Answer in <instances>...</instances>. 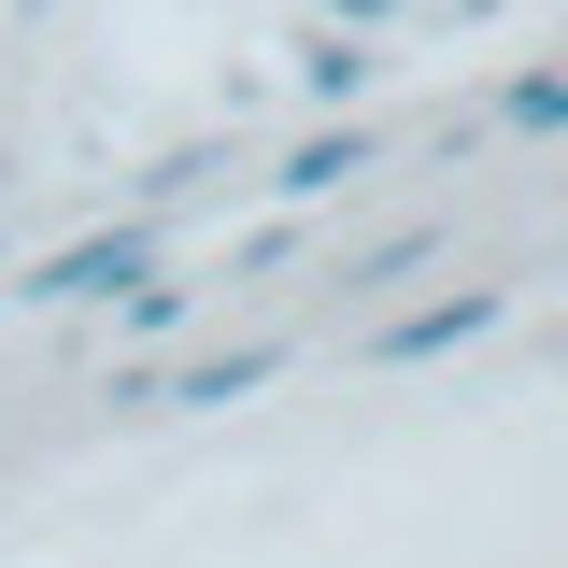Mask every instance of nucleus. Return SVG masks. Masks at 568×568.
I'll return each mask as SVG.
<instances>
[{
	"instance_id": "obj_1",
	"label": "nucleus",
	"mask_w": 568,
	"mask_h": 568,
	"mask_svg": "<svg viewBox=\"0 0 568 568\" xmlns=\"http://www.w3.org/2000/svg\"><path fill=\"white\" fill-rule=\"evenodd\" d=\"M142 256H156L142 227H85V242H58V256L29 271V298H43V313H71V298H114V284H142Z\"/></svg>"
},
{
	"instance_id": "obj_2",
	"label": "nucleus",
	"mask_w": 568,
	"mask_h": 568,
	"mask_svg": "<svg viewBox=\"0 0 568 568\" xmlns=\"http://www.w3.org/2000/svg\"><path fill=\"white\" fill-rule=\"evenodd\" d=\"M497 313H511L497 284H455V298H426V313H398V327H369V355H384V369H413V355H455V342H484Z\"/></svg>"
},
{
	"instance_id": "obj_3",
	"label": "nucleus",
	"mask_w": 568,
	"mask_h": 568,
	"mask_svg": "<svg viewBox=\"0 0 568 568\" xmlns=\"http://www.w3.org/2000/svg\"><path fill=\"white\" fill-rule=\"evenodd\" d=\"M271 384V342H227L200 369H171V384H142V413H227V398H256Z\"/></svg>"
},
{
	"instance_id": "obj_4",
	"label": "nucleus",
	"mask_w": 568,
	"mask_h": 568,
	"mask_svg": "<svg viewBox=\"0 0 568 568\" xmlns=\"http://www.w3.org/2000/svg\"><path fill=\"white\" fill-rule=\"evenodd\" d=\"M355 171H369V129H313L271 185H284V200H327V185H355Z\"/></svg>"
},
{
	"instance_id": "obj_5",
	"label": "nucleus",
	"mask_w": 568,
	"mask_h": 568,
	"mask_svg": "<svg viewBox=\"0 0 568 568\" xmlns=\"http://www.w3.org/2000/svg\"><path fill=\"white\" fill-rule=\"evenodd\" d=\"M369 43H355V29H327V43H313V58H298V85H313V100H369Z\"/></svg>"
},
{
	"instance_id": "obj_6",
	"label": "nucleus",
	"mask_w": 568,
	"mask_h": 568,
	"mask_svg": "<svg viewBox=\"0 0 568 568\" xmlns=\"http://www.w3.org/2000/svg\"><path fill=\"white\" fill-rule=\"evenodd\" d=\"M384 14H398V0H327V29H384Z\"/></svg>"
}]
</instances>
